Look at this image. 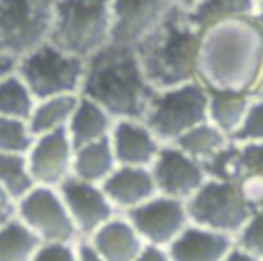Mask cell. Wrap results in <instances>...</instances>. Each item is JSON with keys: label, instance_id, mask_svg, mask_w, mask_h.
Segmentation results:
<instances>
[{"label": "cell", "instance_id": "6da1fadb", "mask_svg": "<svg viewBox=\"0 0 263 261\" xmlns=\"http://www.w3.org/2000/svg\"><path fill=\"white\" fill-rule=\"evenodd\" d=\"M197 80L208 88L257 95L263 82V29L255 18H236L201 37Z\"/></svg>", "mask_w": 263, "mask_h": 261}, {"label": "cell", "instance_id": "7a4b0ae2", "mask_svg": "<svg viewBox=\"0 0 263 261\" xmlns=\"http://www.w3.org/2000/svg\"><path fill=\"white\" fill-rule=\"evenodd\" d=\"M80 95L99 103L113 119H142L156 95L136 47L109 43L86 60Z\"/></svg>", "mask_w": 263, "mask_h": 261}, {"label": "cell", "instance_id": "3957f363", "mask_svg": "<svg viewBox=\"0 0 263 261\" xmlns=\"http://www.w3.org/2000/svg\"><path fill=\"white\" fill-rule=\"evenodd\" d=\"M203 31L187 12L171 8L164 21L136 45L142 70L156 90L197 80V62Z\"/></svg>", "mask_w": 263, "mask_h": 261}, {"label": "cell", "instance_id": "277c9868", "mask_svg": "<svg viewBox=\"0 0 263 261\" xmlns=\"http://www.w3.org/2000/svg\"><path fill=\"white\" fill-rule=\"evenodd\" d=\"M111 0H58L49 43L80 60L111 43Z\"/></svg>", "mask_w": 263, "mask_h": 261}, {"label": "cell", "instance_id": "5b68a950", "mask_svg": "<svg viewBox=\"0 0 263 261\" xmlns=\"http://www.w3.org/2000/svg\"><path fill=\"white\" fill-rule=\"evenodd\" d=\"M203 121H208V88L199 80L156 90L144 117V123L162 144H175Z\"/></svg>", "mask_w": 263, "mask_h": 261}, {"label": "cell", "instance_id": "8992f818", "mask_svg": "<svg viewBox=\"0 0 263 261\" xmlns=\"http://www.w3.org/2000/svg\"><path fill=\"white\" fill-rule=\"evenodd\" d=\"M86 62L70 55L49 41L18 60L16 74L37 101L58 95H80Z\"/></svg>", "mask_w": 263, "mask_h": 261}, {"label": "cell", "instance_id": "52a82bcc", "mask_svg": "<svg viewBox=\"0 0 263 261\" xmlns=\"http://www.w3.org/2000/svg\"><path fill=\"white\" fill-rule=\"evenodd\" d=\"M58 0H0V51L21 60L49 41Z\"/></svg>", "mask_w": 263, "mask_h": 261}, {"label": "cell", "instance_id": "ba28073f", "mask_svg": "<svg viewBox=\"0 0 263 261\" xmlns=\"http://www.w3.org/2000/svg\"><path fill=\"white\" fill-rule=\"evenodd\" d=\"M187 212L193 224L230 234L234 238L253 216L238 183L218 179H208L187 199Z\"/></svg>", "mask_w": 263, "mask_h": 261}, {"label": "cell", "instance_id": "9c48e42d", "mask_svg": "<svg viewBox=\"0 0 263 261\" xmlns=\"http://www.w3.org/2000/svg\"><path fill=\"white\" fill-rule=\"evenodd\" d=\"M14 216L27 224L41 243H78L80 234L58 191V187L37 185L14 203Z\"/></svg>", "mask_w": 263, "mask_h": 261}, {"label": "cell", "instance_id": "30bf717a", "mask_svg": "<svg viewBox=\"0 0 263 261\" xmlns=\"http://www.w3.org/2000/svg\"><path fill=\"white\" fill-rule=\"evenodd\" d=\"M125 218L134 224L146 245H156L164 249L191 224L187 201L160 193L140 203L138 208L127 210Z\"/></svg>", "mask_w": 263, "mask_h": 261}, {"label": "cell", "instance_id": "8fae6325", "mask_svg": "<svg viewBox=\"0 0 263 261\" xmlns=\"http://www.w3.org/2000/svg\"><path fill=\"white\" fill-rule=\"evenodd\" d=\"M58 191L74 220L80 240L90 238L105 222L119 214L99 183L82 181L72 175L58 187Z\"/></svg>", "mask_w": 263, "mask_h": 261}, {"label": "cell", "instance_id": "7c38bea8", "mask_svg": "<svg viewBox=\"0 0 263 261\" xmlns=\"http://www.w3.org/2000/svg\"><path fill=\"white\" fill-rule=\"evenodd\" d=\"M160 195L189 199L205 181L208 173L201 162L185 154L175 144H162L156 160L150 166Z\"/></svg>", "mask_w": 263, "mask_h": 261}, {"label": "cell", "instance_id": "4fadbf2b", "mask_svg": "<svg viewBox=\"0 0 263 261\" xmlns=\"http://www.w3.org/2000/svg\"><path fill=\"white\" fill-rule=\"evenodd\" d=\"M27 160L37 185L60 187L68 177H72L74 164V144L68 129L37 136L27 152Z\"/></svg>", "mask_w": 263, "mask_h": 261}, {"label": "cell", "instance_id": "5bb4252c", "mask_svg": "<svg viewBox=\"0 0 263 261\" xmlns=\"http://www.w3.org/2000/svg\"><path fill=\"white\" fill-rule=\"evenodd\" d=\"M166 0H111V43L136 47L168 14Z\"/></svg>", "mask_w": 263, "mask_h": 261}, {"label": "cell", "instance_id": "9a60e30c", "mask_svg": "<svg viewBox=\"0 0 263 261\" xmlns=\"http://www.w3.org/2000/svg\"><path fill=\"white\" fill-rule=\"evenodd\" d=\"M109 140L117 164L129 166H152L162 148V142L142 119H115Z\"/></svg>", "mask_w": 263, "mask_h": 261}, {"label": "cell", "instance_id": "2e32d148", "mask_svg": "<svg viewBox=\"0 0 263 261\" xmlns=\"http://www.w3.org/2000/svg\"><path fill=\"white\" fill-rule=\"evenodd\" d=\"M101 187L119 214H125L127 210H134L158 195L150 166L117 164L115 171L101 183Z\"/></svg>", "mask_w": 263, "mask_h": 261}, {"label": "cell", "instance_id": "e0dca14e", "mask_svg": "<svg viewBox=\"0 0 263 261\" xmlns=\"http://www.w3.org/2000/svg\"><path fill=\"white\" fill-rule=\"evenodd\" d=\"M234 245V236L191 222L166 251L171 261H222Z\"/></svg>", "mask_w": 263, "mask_h": 261}, {"label": "cell", "instance_id": "ac0fdd59", "mask_svg": "<svg viewBox=\"0 0 263 261\" xmlns=\"http://www.w3.org/2000/svg\"><path fill=\"white\" fill-rule=\"evenodd\" d=\"M88 240L101 257L107 261H134L146 243L134 228V224L125 218V214L113 216L109 222H105Z\"/></svg>", "mask_w": 263, "mask_h": 261}, {"label": "cell", "instance_id": "d6986e66", "mask_svg": "<svg viewBox=\"0 0 263 261\" xmlns=\"http://www.w3.org/2000/svg\"><path fill=\"white\" fill-rule=\"evenodd\" d=\"M113 123H115V119L99 103L80 95V101H78L74 115H72L66 129H68V136L74 144V150H76L84 144L109 138Z\"/></svg>", "mask_w": 263, "mask_h": 261}, {"label": "cell", "instance_id": "ffe728a7", "mask_svg": "<svg viewBox=\"0 0 263 261\" xmlns=\"http://www.w3.org/2000/svg\"><path fill=\"white\" fill-rule=\"evenodd\" d=\"M253 97L249 92L208 88V121L230 138L240 127Z\"/></svg>", "mask_w": 263, "mask_h": 261}, {"label": "cell", "instance_id": "44dd1931", "mask_svg": "<svg viewBox=\"0 0 263 261\" xmlns=\"http://www.w3.org/2000/svg\"><path fill=\"white\" fill-rule=\"evenodd\" d=\"M117 166L115 152L111 146L109 138L84 144L74 150V164H72V175L90 181V183H103Z\"/></svg>", "mask_w": 263, "mask_h": 261}, {"label": "cell", "instance_id": "7402d4cb", "mask_svg": "<svg viewBox=\"0 0 263 261\" xmlns=\"http://www.w3.org/2000/svg\"><path fill=\"white\" fill-rule=\"evenodd\" d=\"M78 101H80V95H58V97L37 101L29 117V127L35 134V138L49 132L66 129Z\"/></svg>", "mask_w": 263, "mask_h": 261}, {"label": "cell", "instance_id": "603a6c76", "mask_svg": "<svg viewBox=\"0 0 263 261\" xmlns=\"http://www.w3.org/2000/svg\"><path fill=\"white\" fill-rule=\"evenodd\" d=\"M257 0H201L191 12L189 18L199 31H208L220 23L236 18H255Z\"/></svg>", "mask_w": 263, "mask_h": 261}, {"label": "cell", "instance_id": "cb8c5ba5", "mask_svg": "<svg viewBox=\"0 0 263 261\" xmlns=\"http://www.w3.org/2000/svg\"><path fill=\"white\" fill-rule=\"evenodd\" d=\"M41 238L16 216L0 226V261H31Z\"/></svg>", "mask_w": 263, "mask_h": 261}, {"label": "cell", "instance_id": "d4e9b609", "mask_svg": "<svg viewBox=\"0 0 263 261\" xmlns=\"http://www.w3.org/2000/svg\"><path fill=\"white\" fill-rule=\"evenodd\" d=\"M230 142V138L220 132L214 123L210 121H203L195 127H191L189 132H185L177 142L175 146H179L185 154H189L191 158H195L197 162L205 164L210 158H214L226 144Z\"/></svg>", "mask_w": 263, "mask_h": 261}, {"label": "cell", "instance_id": "484cf974", "mask_svg": "<svg viewBox=\"0 0 263 261\" xmlns=\"http://www.w3.org/2000/svg\"><path fill=\"white\" fill-rule=\"evenodd\" d=\"M0 187L14 203L23 199L33 187H37L29 169L27 154L0 152Z\"/></svg>", "mask_w": 263, "mask_h": 261}, {"label": "cell", "instance_id": "4316f807", "mask_svg": "<svg viewBox=\"0 0 263 261\" xmlns=\"http://www.w3.org/2000/svg\"><path fill=\"white\" fill-rule=\"evenodd\" d=\"M35 103L37 99L18 74H12L0 82V115L29 121Z\"/></svg>", "mask_w": 263, "mask_h": 261}, {"label": "cell", "instance_id": "83f0119b", "mask_svg": "<svg viewBox=\"0 0 263 261\" xmlns=\"http://www.w3.org/2000/svg\"><path fill=\"white\" fill-rule=\"evenodd\" d=\"M208 179H218V181H234L238 183L240 177L247 173L245 162H242V152L236 142H228L214 158H210L203 164Z\"/></svg>", "mask_w": 263, "mask_h": 261}, {"label": "cell", "instance_id": "f1b7e54d", "mask_svg": "<svg viewBox=\"0 0 263 261\" xmlns=\"http://www.w3.org/2000/svg\"><path fill=\"white\" fill-rule=\"evenodd\" d=\"M33 142H35V134L31 132L29 121L0 115V152L27 154Z\"/></svg>", "mask_w": 263, "mask_h": 261}, {"label": "cell", "instance_id": "f546056e", "mask_svg": "<svg viewBox=\"0 0 263 261\" xmlns=\"http://www.w3.org/2000/svg\"><path fill=\"white\" fill-rule=\"evenodd\" d=\"M230 140L236 144L263 142V97H253L240 127L230 136Z\"/></svg>", "mask_w": 263, "mask_h": 261}, {"label": "cell", "instance_id": "4dcf8cb0", "mask_svg": "<svg viewBox=\"0 0 263 261\" xmlns=\"http://www.w3.org/2000/svg\"><path fill=\"white\" fill-rule=\"evenodd\" d=\"M236 245L263 261V210L253 212L245 228L236 234Z\"/></svg>", "mask_w": 263, "mask_h": 261}, {"label": "cell", "instance_id": "1f68e13d", "mask_svg": "<svg viewBox=\"0 0 263 261\" xmlns=\"http://www.w3.org/2000/svg\"><path fill=\"white\" fill-rule=\"evenodd\" d=\"M238 187L253 212L263 208V173L261 171H247L240 177Z\"/></svg>", "mask_w": 263, "mask_h": 261}, {"label": "cell", "instance_id": "d6a6232c", "mask_svg": "<svg viewBox=\"0 0 263 261\" xmlns=\"http://www.w3.org/2000/svg\"><path fill=\"white\" fill-rule=\"evenodd\" d=\"M31 261H78L76 243H43Z\"/></svg>", "mask_w": 263, "mask_h": 261}, {"label": "cell", "instance_id": "836d02e7", "mask_svg": "<svg viewBox=\"0 0 263 261\" xmlns=\"http://www.w3.org/2000/svg\"><path fill=\"white\" fill-rule=\"evenodd\" d=\"M242 152L245 171H261L263 173V142L255 144H238Z\"/></svg>", "mask_w": 263, "mask_h": 261}, {"label": "cell", "instance_id": "e575fe53", "mask_svg": "<svg viewBox=\"0 0 263 261\" xmlns=\"http://www.w3.org/2000/svg\"><path fill=\"white\" fill-rule=\"evenodd\" d=\"M134 261H171V255L164 247H156V245H146L142 249V253L134 259Z\"/></svg>", "mask_w": 263, "mask_h": 261}, {"label": "cell", "instance_id": "d590c367", "mask_svg": "<svg viewBox=\"0 0 263 261\" xmlns=\"http://www.w3.org/2000/svg\"><path fill=\"white\" fill-rule=\"evenodd\" d=\"M76 251H78V261H107L105 257H101L97 253V249L88 240H78Z\"/></svg>", "mask_w": 263, "mask_h": 261}, {"label": "cell", "instance_id": "8d00e7d4", "mask_svg": "<svg viewBox=\"0 0 263 261\" xmlns=\"http://www.w3.org/2000/svg\"><path fill=\"white\" fill-rule=\"evenodd\" d=\"M16 68H18V60H14L12 55L0 51V82L12 74H16Z\"/></svg>", "mask_w": 263, "mask_h": 261}, {"label": "cell", "instance_id": "74e56055", "mask_svg": "<svg viewBox=\"0 0 263 261\" xmlns=\"http://www.w3.org/2000/svg\"><path fill=\"white\" fill-rule=\"evenodd\" d=\"M10 218H14V201L0 187V226L4 222H8Z\"/></svg>", "mask_w": 263, "mask_h": 261}, {"label": "cell", "instance_id": "f35d334b", "mask_svg": "<svg viewBox=\"0 0 263 261\" xmlns=\"http://www.w3.org/2000/svg\"><path fill=\"white\" fill-rule=\"evenodd\" d=\"M222 261H259V259H257L255 255H251L249 251H245L242 247L234 245V247L228 251V255H226Z\"/></svg>", "mask_w": 263, "mask_h": 261}, {"label": "cell", "instance_id": "ab89813d", "mask_svg": "<svg viewBox=\"0 0 263 261\" xmlns=\"http://www.w3.org/2000/svg\"><path fill=\"white\" fill-rule=\"evenodd\" d=\"M168 4H171V8H175V10H181V12H191L201 0H166Z\"/></svg>", "mask_w": 263, "mask_h": 261}, {"label": "cell", "instance_id": "60d3db41", "mask_svg": "<svg viewBox=\"0 0 263 261\" xmlns=\"http://www.w3.org/2000/svg\"><path fill=\"white\" fill-rule=\"evenodd\" d=\"M255 21L259 23V27L263 29V2L257 6V14H255Z\"/></svg>", "mask_w": 263, "mask_h": 261}, {"label": "cell", "instance_id": "b9f144b4", "mask_svg": "<svg viewBox=\"0 0 263 261\" xmlns=\"http://www.w3.org/2000/svg\"><path fill=\"white\" fill-rule=\"evenodd\" d=\"M255 97H263V82H261V86H259V90H257V95Z\"/></svg>", "mask_w": 263, "mask_h": 261}, {"label": "cell", "instance_id": "7bdbcfd3", "mask_svg": "<svg viewBox=\"0 0 263 261\" xmlns=\"http://www.w3.org/2000/svg\"><path fill=\"white\" fill-rule=\"evenodd\" d=\"M261 2H263V0H257V4H261Z\"/></svg>", "mask_w": 263, "mask_h": 261}]
</instances>
